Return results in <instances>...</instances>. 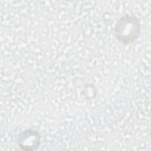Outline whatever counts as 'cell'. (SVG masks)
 Wrapping results in <instances>:
<instances>
[{
	"mask_svg": "<svg viewBox=\"0 0 151 151\" xmlns=\"http://www.w3.org/2000/svg\"><path fill=\"white\" fill-rule=\"evenodd\" d=\"M142 25L135 14L126 13L119 17L116 22L113 34L120 43L129 45L134 42L140 36Z\"/></svg>",
	"mask_w": 151,
	"mask_h": 151,
	"instance_id": "obj_1",
	"label": "cell"
},
{
	"mask_svg": "<svg viewBox=\"0 0 151 151\" xmlns=\"http://www.w3.org/2000/svg\"><path fill=\"white\" fill-rule=\"evenodd\" d=\"M19 147L25 151L37 150L41 143V136L38 131L29 128L21 131L17 137Z\"/></svg>",
	"mask_w": 151,
	"mask_h": 151,
	"instance_id": "obj_2",
	"label": "cell"
}]
</instances>
